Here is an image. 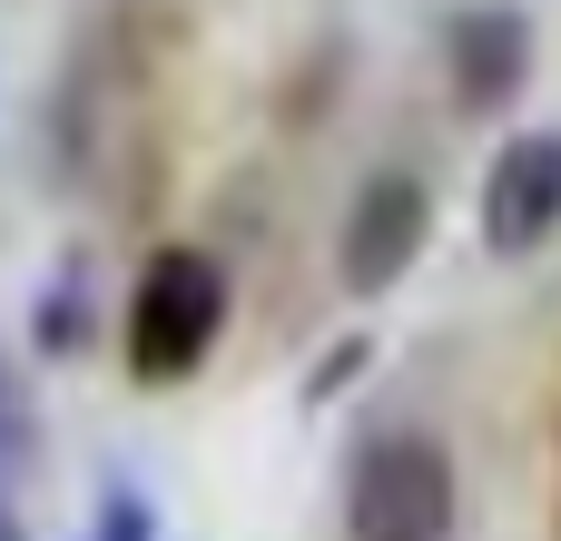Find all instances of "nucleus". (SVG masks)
<instances>
[{"mask_svg": "<svg viewBox=\"0 0 561 541\" xmlns=\"http://www.w3.org/2000/svg\"><path fill=\"white\" fill-rule=\"evenodd\" d=\"M444 49H454V99H463V108H513L523 79H533V20L503 10V0L463 10Z\"/></svg>", "mask_w": 561, "mask_h": 541, "instance_id": "39448f33", "label": "nucleus"}, {"mask_svg": "<svg viewBox=\"0 0 561 541\" xmlns=\"http://www.w3.org/2000/svg\"><path fill=\"white\" fill-rule=\"evenodd\" d=\"M355 541H454V463L434 434H375L345 473Z\"/></svg>", "mask_w": 561, "mask_h": 541, "instance_id": "f03ea898", "label": "nucleus"}, {"mask_svg": "<svg viewBox=\"0 0 561 541\" xmlns=\"http://www.w3.org/2000/svg\"><path fill=\"white\" fill-rule=\"evenodd\" d=\"M424 227H434V187L414 168H375L345 207V237H335V276L355 296H385L404 286V266L424 256Z\"/></svg>", "mask_w": 561, "mask_h": 541, "instance_id": "7ed1b4c3", "label": "nucleus"}, {"mask_svg": "<svg viewBox=\"0 0 561 541\" xmlns=\"http://www.w3.org/2000/svg\"><path fill=\"white\" fill-rule=\"evenodd\" d=\"M0 541H30V532H20V513H10V503H0Z\"/></svg>", "mask_w": 561, "mask_h": 541, "instance_id": "6e6552de", "label": "nucleus"}, {"mask_svg": "<svg viewBox=\"0 0 561 541\" xmlns=\"http://www.w3.org/2000/svg\"><path fill=\"white\" fill-rule=\"evenodd\" d=\"M217 325H227V266L197 256V246H158L138 266V296H128V375L138 384L197 375Z\"/></svg>", "mask_w": 561, "mask_h": 541, "instance_id": "f257e3e1", "label": "nucleus"}, {"mask_svg": "<svg viewBox=\"0 0 561 541\" xmlns=\"http://www.w3.org/2000/svg\"><path fill=\"white\" fill-rule=\"evenodd\" d=\"M561 227V128H513L483 168V246L533 256Z\"/></svg>", "mask_w": 561, "mask_h": 541, "instance_id": "20e7f679", "label": "nucleus"}, {"mask_svg": "<svg viewBox=\"0 0 561 541\" xmlns=\"http://www.w3.org/2000/svg\"><path fill=\"white\" fill-rule=\"evenodd\" d=\"M89 541H158V522H148V503H138V493H108V503H99V522H89Z\"/></svg>", "mask_w": 561, "mask_h": 541, "instance_id": "0eeeda50", "label": "nucleus"}, {"mask_svg": "<svg viewBox=\"0 0 561 541\" xmlns=\"http://www.w3.org/2000/svg\"><path fill=\"white\" fill-rule=\"evenodd\" d=\"M20 473H30V404H20V384L0 365V483H20Z\"/></svg>", "mask_w": 561, "mask_h": 541, "instance_id": "423d86ee", "label": "nucleus"}]
</instances>
